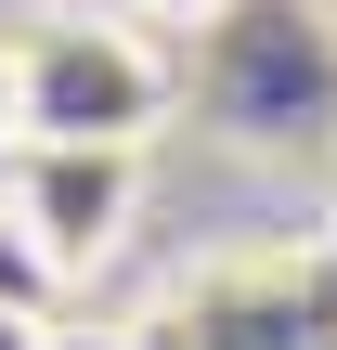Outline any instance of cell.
I'll use <instances>...</instances> for the list:
<instances>
[{"label":"cell","instance_id":"1","mask_svg":"<svg viewBox=\"0 0 337 350\" xmlns=\"http://www.w3.org/2000/svg\"><path fill=\"white\" fill-rule=\"evenodd\" d=\"M13 78H26V143H104V156H143L182 91L156 26H130V13H26Z\"/></svg>","mask_w":337,"mask_h":350},{"label":"cell","instance_id":"2","mask_svg":"<svg viewBox=\"0 0 337 350\" xmlns=\"http://www.w3.org/2000/svg\"><path fill=\"white\" fill-rule=\"evenodd\" d=\"M0 208L52 247V273H104L130 247V208H143V156H104V143H13L0 156Z\"/></svg>","mask_w":337,"mask_h":350},{"label":"cell","instance_id":"6","mask_svg":"<svg viewBox=\"0 0 337 350\" xmlns=\"http://www.w3.org/2000/svg\"><path fill=\"white\" fill-rule=\"evenodd\" d=\"M0 350H52V325H13V312H0Z\"/></svg>","mask_w":337,"mask_h":350},{"label":"cell","instance_id":"5","mask_svg":"<svg viewBox=\"0 0 337 350\" xmlns=\"http://www.w3.org/2000/svg\"><path fill=\"white\" fill-rule=\"evenodd\" d=\"M26 143V78H13V39H0V156Z\"/></svg>","mask_w":337,"mask_h":350},{"label":"cell","instance_id":"3","mask_svg":"<svg viewBox=\"0 0 337 350\" xmlns=\"http://www.w3.org/2000/svg\"><path fill=\"white\" fill-rule=\"evenodd\" d=\"M52 299H65L52 247H39V234H26V221L0 208V312H13V325H52Z\"/></svg>","mask_w":337,"mask_h":350},{"label":"cell","instance_id":"4","mask_svg":"<svg viewBox=\"0 0 337 350\" xmlns=\"http://www.w3.org/2000/svg\"><path fill=\"white\" fill-rule=\"evenodd\" d=\"M117 13H130V26H221L234 0H117Z\"/></svg>","mask_w":337,"mask_h":350}]
</instances>
